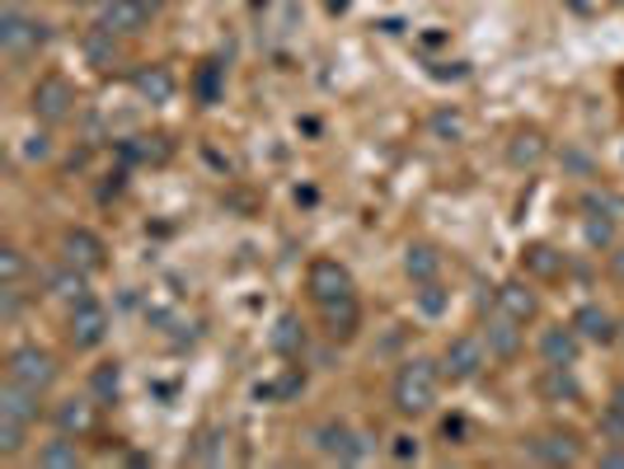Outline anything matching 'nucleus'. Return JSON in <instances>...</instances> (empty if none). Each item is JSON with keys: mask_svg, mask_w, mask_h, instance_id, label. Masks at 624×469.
<instances>
[{"mask_svg": "<svg viewBox=\"0 0 624 469\" xmlns=\"http://www.w3.org/2000/svg\"><path fill=\"white\" fill-rule=\"evenodd\" d=\"M305 297L310 305L320 310V324L324 334L334 343H353L357 328H361V301H357V277L348 264H338V258H310L305 268Z\"/></svg>", "mask_w": 624, "mask_h": 469, "instance_id": "nucleus-1", "label": "nucleus"}, {"mask_svg": "<svg viewBox=\"0 0 624 469\" xmlns=\"http://www.w3.org/2000/svg\"><path fill=\"white\" fill-rule=\"evenodd\" d=\"M442 357H409L390 376V409L400 418H427L442 399Z\"/></svg>", "mask_w": 624, "mask_h": 469, "instance_id": "nucleus-2", "label": "nucleus"}, {"mask_svg": "<svg viewBox=\"0 0 624 469\" xmlns=\"http://www.w3.org/2000/svg\"><path fill=\"white\" fill-rule=\"evenodd\" d=\"M310 446H315V456L334 460V465H361L371 456V437L357 432L348 418H320L310 427Z\"/></svg>", "mask_w": 624, "mask_h": 469, "instance_id": "nucleus-3", "label": "nucleus"}, {"mask_svg": "<svg viewBox=\"0 0 624 469\" xmlns=\"http://www.w3.org/2000/svg\"><path fill=\"white\" fill-rule=\"evenodd\" d=\"M57 376H62L57 357L38 343H14L5 353V380H14V386H24L33 394H47L52 386H57Z\"/></svg>", "mask_w": 624, "mask_h": 469, "instance_id": "nucleus-4", "label": "nucleus"}, {"mask_svg": "<svg viewBox=\"0 0 624 469\" xmlns=\"http://www.w3.org/2000/svg\"><path fill=\"white\" fill-rule=\"evenodd\" d=\"M52 29L47 20H38V14L29 10H5L0 14V52H5V62H29L38 57V52L47 47Z\"/></svg>", "mask_w": 624, "mask_h": 469, "instance_id": "nucleus-5", "label": "nucleus"}, {"mask_svg": "<svg viewBox=\"0 0 624 469\" xmlns=\"http://www.w3.org/2000/svg\"><path fill=\"white\" fill-rule=\"evenodd\" d=\"M29 113H33V123H43V127H62V123H71V113H76V85L57 76V71H47L33 80V90H29Z\"/></svg>", "mask_w": 624, "mask_h": 469, "instance_id": "nucleus-6", "label": "nucleus"}, {"mask_svg": "<svg viewBox=\"0 0 624 469\" xmlns=\"http://www.w3.org/2000/svg\"><path fill=\"white\" fill-rule=\"evenodd\" d=\"M526 456L535 465H545V469H564V465H582L587 460V446H582V432L578 427L554 423V427L531 432V437H526Z\"/></svg>", "mask_w": 624, "mask_h": 469, "instance_id": "nucleus-7", "label": "nucleus"}, {"mask_svg": "<svg viewBox=\"0 0 624 469\" xmlns=\"http://www.w3.org/2000/svg\"><path fill=\"white\" fill-rule=\"evenodd\" d=\"M109 328H113L109 310H103V301H94V297H85L66 310V343H71L76 353H94V347H103L109 343Z\"/></svg>", "mask_w": 624, "mask_h": 469, "instance_id": "nucleus-8", "label": "nucleus"}, {"mask_svg": "<svg viewBox=\"0 0 624 469\" xmlns=\"http://www.w3.org/2000/svg\"><path fill=\"white\" fill-rule=\"evenodd\" d=\"M489 357L493 353H489V343H483V334H456L442 347V371H446V380H456V386H470V380L483 376Z\"/></svg>", "mask_w": 624, "mask_h": 469, "instance_id": "nucleus-9", "label": "nucleus"}, {"mask_svg": "<svg viewBox=\"0 0 624 469\" xmlns=\"http://www.w3.org/2000/svg\"><path fill=\"white\" fill-rule=\"evenodd\" d=\"M57 254H62V264L80 268L85 277H94V272L109 268V245H103V235L90 231V225H71V231H62Z\"/></svg>", "mask_w": 624, "mask_h": 469, "instance_id": "nucleus-10", "label": "nucleus"}, {"mask_svg": "<svg viewBox=\"0 0 624 469\" xmlns=\"http://www.w3.org/2000/svg\"><path fill=\"white\" fill-rule=\"evenodd\" d=\"M502 160H508L516 174H535V169L549 160V136H545V127L516 123V127L508 132V142H502Z\"/></svg>", "mask_w": 624, "mask_h": 469, "instance_id": "nucleus-11", "label": "nucleus"}, {"mask_svg": "<svg viewBox=\"0 0 624 469\" xmlns=\"http://www.w3.org/2000/svg\"><path fill=\"white\" fill-rule=\"evenodd\" d=\"M493 310L512 315L516 324H535L541 320V291H535L531 277H508V282H498V291H493Z\"/></svg>", "mask_w": 624, "mask_h": 469, "instance_id": "nucleus-12", "label": "nucleus"}, {"mask_svg": "<svg viewBox=\"0 0 624 469\" xmlns=\"http://www.w3.org/2000/svg\"><path fill=\"white\" fill-rule=\"evenodd\" d=\"M535 357H541L545 367H578V357H582V334L573 328V320L541 328V338H535Z\"/></svg>", "mask_w": 624, "mask_h": 469, "instance_id": "nucleus-13", "label": "nucleus"}, {"mask_svg": "<svg viewBox=\"0 0 624 469\" xmlns=\"http://www.w3.org/2000/svg\"><path fill=\"white\" fill-rule=\"evenodd\" d=\"M99 399L94 394H71V399H62L57 409H52V427L66 432V437H90V432L99 427Z\"/></svg>", "mask_w": 624, "mask_h": 469, "instance_id": "nucleus-14", "label": "nucleus"}, {"mask_svg": "<svg viewBox=\"0 0 624 469\" xmlns=\"http://www.w3.org/2000/svg\"><path fill=\"white\" fill-rule=\"evenodd\" d=\"M132 90H136V99H146V103H169L179 94V76H175V66L169 62H146V66H136L132 71Z\"/></svg>", "mask_w": 624, "mask_h": 469, "instance_id": "nucleus-15", "label": "nucleus"}, {"mask_svg": "<svg viewBox=\"0 0 624 469\" xmlns=\"http://www.w3.org/2000/svg\"><path fill=\"white\" fill-rule=\"evenodd\" d=\"M483 343H489V353L498 361H516L526 347V324H516L512 315H502V310H493L489 324H483Z\"/></svg>", "mask_w": 624, "mask_h": 469, "instance_id": "nucleus-16", "label": "nucleus"}, {"mask_svg": "<svg viewBox=\"0 0 624 469\" xmlns=\"http://www.w3.org/2000/svg\"><path fill=\"white\" fill-rule=\"evenodd\" d=\"M573 328L582 334V343H597V347L620 343V320L605 305H597V301H587V305L573 310Z\"/></svg>", "mask_w": 624, "mask_h": 469, "instance_id": "nucleus-17", "label": "nucleus"}, {"mask_svg": "<svg viewBox=\"0 0 624 469\" xmlns=\"http://www.w3.org/2000/svg\"><path fill=\"white\" fill-rule=\"evenodd\" d=\"M151 24V14L136 5V0H103V14H99V29H109L113 38H136Z\"/></svg>", "mask_w": 624, "mask_h": 469, "instance_id": "nucleus-18", "label": "nucleus"}, {"mask_svg": "<svg viewBox=\"0 0 624 469\" xmlns=\"http://www.w3.org/2000/svg\"><path fill=\"white\" fill-rule=\"evenodd\" d=\"M268 343H272V353H277V357H287V361H305L310 334H305L301 315H291V310H287V315H277V324H272Z\"/></svg>", "mask_w": 624, "mask_h": 469, "instance_id": "nucleus-19", "label": "nucleus"}, {"mask_svg": "<svg viewBox=\"0 0 624 469\" xmlns=\"http://www.w3.org/2000/svg\"><path fill=\"white\" fill-rule=\"evenodd\" d=\"M38 469H76L85 465V450H80V437H66V432H52V437L38 446Z\"/></svg>", "mask_w": 624, "mask_h": 469, "instance_id": "nucleus-20", "label": "nucleus"}, {"mask_svg": "<svg viewBox=\"0 0 624 469\" xmlns=\"http://www.w3.org/2000/svg\"><path fill=\"white\" fill-rule=\"evenodd\" d=\"M404 272H409L413 287L437 282V277H442V249L427 245V239H413V245L404 249Z\"/></svg>", "mask_w": 624, "mask_h": 469, "instance_id": "nucleus-21", "label": "nucleus"}, {"mask_svg": "<svg viewBox=\"0 0 624 469\" xmlns=\"http://www.w3.org/2000/svg\"><path fill=\"white\" fill-rule=\"evenodd\" d=\"M564 268H568L564 254L554 245H545V239H535V245L522 249V272L531 277V282H535V277H541V282H554V277H564Z\"/></svg>", "mask_w": 624, "mask_h": 469, "instance_id": "nucleus-22", "label": "nucleus"}, {"mask_svg": "<svg viewBox=\"0 0 624 469\" xmlns=\"http://www.w3.org/2000/svg\"><path fill=\"white\" fill-rule=\"evenodd\" d=\"M47 297H57V301H66V305H76V301L90 297V277H85L80 268H71V264H57V268L47 272Z\"/></svg>", "mask_w": 624, "mask_h": 469, "instance_id": "nucleus-23", "label": "nucleus"}, {"mask_svg": "<svg viewBox=\"0 0 624 469\" xmlns=\"http://www.w3.org/2000/svg\"><path fill=\"white\" fill-rule=\"evenodd\" d=\"M0 413H10V418H20V423H38L43 418V394L5 380V386H0Z\"/></svg>", "mask_w": 624, "mask_h": 469, "instance_id": "nucleus-24", "label": "nucleus"}, {"mask_svg": "<svg viewBox=\"0 0 624 469\" xmlns=\"http://www.w3.org/2000/svg\"><path fill=\"white\" fill-rule=\"evenodd\" d=\"M535 390H541V399H549V404H578L582 390L573 380V367H541V380H535Z\"/></svg>", "mask_w": 624, "mask_h": 469, "instance_id": "nucleus-25", "label": "nucleus"}, {"mask_svg": "<svg viewBox=\"0 0 624 469\" xmlns=\"http://www.w3.org/2000/svg\"><path fill=\"white\" fill-rule=\"evenodd\" d=\"M80 52H85V62L90 66H99V71H109V66H118V52H123V38H113L109 29H90L80 38Z\"/></svg>", "mask_w": 624, "mask_h": 469, "instance_id": "nucleus-26", "label": "nucleus"}, {"mask_svg": "<svg viewBox=\"0 0 624 469\" xmlns=\"http://www.w3.org/2000/svg\"><path fill=\"white\" fill-rule=\"evenodd\" d=\"M90 394L99 404H118V394H123V367L118 361H99L90 371Z\"/></svg>", "mask_w": 624, "mask_h": 469, "instance_id": "nucleus-27", "label": "nucleus"}, {"mask_svg": "<svg viewBox=\"0 0 624 469\" xmlns=\"http://www.w3.org/2000/svg\"><path fill=\"white\" fill-rule=\"evenodd\" d=\"M193 94H198L202 109H212V103L225 94V66L202 62V66H198V76H193Z\"/></svg>", "mask_w": 624, "mask_h": 469, "instance_id": "nucleus-28", "label": "nucleus"}, {"mask_svg": "<svg viewBox=\"0 0 624 469\" xmlns=\"http://www.w3.org/2000/svg\"><path fill=\"white\" fill-rule=\"evenodd\" d=\"M29 427L33 423H20V418H10V413H0V460H20L24 456Z\"/></svg>", "mask_w": 624, "mask_h": 469, "instance_id": "nucleus-29", "label": "nucleus"}, {"mask_svg": "<svg viewBox=\"0 0 624 469\" xmlns=\"http://www.w3.org/2000/svg\"><path fill=\"white\" fill-rule=\"evenodd\" d=\"M582 239H587V245H592V249H611L615 245V216H605V212H587L582 216Z\"/></svg>", "mask_w": 624, "mask_h": 469, "instance_id": "nucleus-30", "label": "nucleus"}, {"mask_svg": "<svg viewBox=\"0 0 624 469\" xmlns=\"http://www.w3.org/2000/svg\"><path fill=\"white\" fill-rule=\"evenodd\" d=\"M193 460H202V465H221L225 460V432L221 427H207L202 432L198 446H193Z\"/></svg>", "mask_w": 624, "mask_h": 469, "instance_id": "nucleus-31", "label": "nucleus"}, {"mask_svg": "<svg viewBox=\"0 0 624 469\" xmlns=\"http://www.w3.org/2000/svg\"><path fill=\"white\" fill-rule=\"evenodd\" d=\"M29 258L20 245H0V282H24Z\"/></svg>", "mask_w": 624, "mask_h": 469, "instance_id": "nucleus-32", "label": "nucleus"}, {"mask_svg": "<svg viewBox=\"0 0 624 469\" xmlns=\"http://www.w3.org/2000/svg\"><path fill=\"white\" fill-rule=\"evenodd\" d=\"M24 310V282H0V320L14 324Z\"/></svg>", "mask_w": 624, "mask_h": 469, "instance_id": "nucleus-33", "label": "nucleus"}, {"mask_svg": "<svg viewBox=\"0 0 624 469\" xmlns=\"http://www.w3.org/2000/svg\"><path fill=\"white\" fill-rule=\"evenodd\" d=\"M432 132H437L442 142H460V136H465V118L456 109H442L437 118H432Z\"/></svg>", "mask_w": 624, "mask_h": 469, "instance_id": "nucleus-34", "label": "nucleus"}, {"mask_svg": "<svg viewBox=\"0 0 624 469\" xmlns=\"http://www.w3.org/2000/svg\"><path fill=\"white\" fill-rule=\"evenodd\" d=\"M601 442H615V446H624V409L605 404V413H601Z\"/></svg>", "mask_w": 624, "mask_h": 469, "instance_id": "nucleus-35", "label": "nucleus"}, {"mask_svg": "<svg viewBox=\"0 0 624 469\" xmlns=\"http://www.w3.org/2000/svg\"><path fill=\"white\" fill-rule=\"evenodd\" d=\"M297 390H305V371H301V367H287V376L277 380V386H272L268 394H277V399H291Z\"/></svg>", "mask_w": 624, "mask_h": 469, "instance_id": "nucleus-36", "label": "nucleus"}, {"mask_svg": "<svg viewBox=\"0 0 624 469\" xmlns=\"http://www.w3.org/2000/svg\"><path fill=\"white\" fill-rule=\"evenodd\" d=\"M419 301H423L427 315H442V305H446V297H442V282H423V287H419Z\"/></svg>", "mask_w": 624, "mask_h": 469, "instance_id": "nucleus-37", "label": "nucleus"}, {"mask_svg": "<svg viewBox=\"0 0 624 469\" xmlns=\"http://www.w3.org/2000/svg\"><path fill=\"white\" fill-rule=\"evenodd\" d=\"M390 456H394V460H419V437L400 432V437H394V446H390Z\"/></svg>", "mask_w": 624, "mask_h": 469, "instance_id": "nucleus-38", "label": "nucleus"}, {"mask_svg": "<svg viewBox=\"0 0 624 469\" xmlns=\"http://www.w3.org/2000/svg\"><path fill=\"white\" fill-rule=\"evenodd\" d=\"M605 268H611V277L624 287V239H615V245L605 249Z\"/></svg>", "mask_w": 624, "mask_h": 469, "instance_id": "nucleus-39", "label": "nucleus"}, {"mask_svg": "<svg viewBox=\"0 0 624 469\" xmlns=\"http://www.w3.org/2000/svg\"><path fill=\"white\" fill-rule=\"evenodd\" d=\"M597 465H624V446L605 442V450H601V456H597Z\"/></svg>", "mask_w": 624, "mask_h": 469, "instance_id": "nucleus-40", "label": "nucleus"}, {"mask_svg": "<svg viewBox=\"0 0 624 469\" xmlns=\"http://www.w3.org/2000/svg\"><path fill=\"white\" fill-rule=\"evenodd\" d=\"M136 5H142V10L151 14V20H155V14H160V10H165V0H136Z\"/></svg>", "mask_w": 624, "mask_h": 469, "instance_id": "nucleus-41", "label": "nucleus"}, {"mask_svg": "<svg viewBox=\"0 0 624 469\" xmlns=\"http://www.w3.org/2000/svg\"><path fill=\"white\" fill-rule=\"evenodd\" d=\"M611 404H615V409H624V380H620V386L611 390Z\"/></svg>", "mask_w": 624, "mask_h": 469, "instance_id": "nucleus-42", "label": "nucleus"}, {"mask_svg": "<svg viewBox=\"0 0 624 469\" xmlns=\"http://www.w3.org/2000/svg\"><path fill=\"white\" fill-rule=\"evenodd\" d=\"M66 5H76V10H90V5H103V0H66Z\"/></svg>", "mask_w": 624, "mask_h": 469, "instance_id": "nucleus-43", "label": "nucleus"}, {"mask_svg": "<svg viewBox=\"0 0 624 469\" xmlns=\"http://www.w3.org/2000/svg\"><path fill=\"white\" fill-rule=\"evenodd\" d=\"M620 338H624V320H620Z\"/></svg>", "mask_w": 624, "mask_h": 469, "instance_id": "nucleus-44", "label": "nucleus"}, {"mask_svg": "<svg viewBox=\"0 0 624 469\" xmlns=\"http://www.w3.org/2000/svg\"><path fill=\"white\" fill-rule=\"evenodd\" d=\"M620 90H624V76H620Z\"/></svg>", "mask_w": 624, "mask_h": 469, "instance_id": "nucleus-45", "label": "nucleus"}]
</instances>
